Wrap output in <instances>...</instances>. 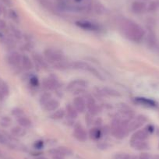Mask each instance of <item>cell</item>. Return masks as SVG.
I'll use <instances>...</instances> for the list:
<instances>
[{
	"label": "cell",
	"instance_id": "obj_4",
	"mask_svg": "<svg viewBox=\"0 0 159 159\" xmlns=\"http://www.w3.org/2000/svg\"><path fill=\"white\" fill-rule=\"evenodd\" d=\"M45 57L48 62L57 65L63 61L64 55L62 52L58 49L48 48L45 51Z\"/></svg>",
	"mask_w": 159,
	"mask_h": 159
},
{
	"label": "cell",
	"instance_id": "obj_25",
	"mask_svg": "<svg viewBox=\"0 0 159 159\" xmlns=\"http://www.w3.org/2000/svg\"><path fill=\"white\" fill-rule=\"evenodd\" d=\"M52 98V94H50L49 92L44 93V94H42V95H41V97H40V104L42 105H45V104H46L48 101L51 100Z\"/></svg>",
	"mask_w": 159,
	"mask_h": 159
},
{
	"label": "cell",
	"instance_id": "obj_31",
	"mask_svg": "<svg viewBox=\"0 0 159 159\" xmlns=\"http://www.w3.org/2000/svg\"><path fill=\"white\" fill-rule=\"evenodd\" d=\"M10 143H11L9 141L8 138H7L5 135H3V134H0V144L10 146Z\"/></svg>",
	"mask_w": 159,
	"mask_h": 159
},
{
	"label": "cell",
	"instance_id": "obj_8",
	"mask_svg": "<svg viewBox=\"0 0 159 159\" xmlns=\"http://www.w3.org/2000/svg\"><path fill=\"white\" fill-rule=\"evenodd\" d=\"M76 26L80 28L84 29L85 30H90V31H96L98 30V26L95 24L94 23L91 22L88 20H79L76 22Z\"/></svg>",
	"mask_w": 159,
	"mask_h": 159
},
{
	"label": "cell",
	"instance_id": "obj_45",
	"mask_svg": "<svg viewBox=\"0 0 159 159\" xmlns=\"http://www.w3.org/2000/svg\"><path fill=\"white\" fill-rule=\"evenodd\" d=\"M151 159H159V155H156L154 157H151Z\"/></svg>",
	"mask_w": 159,
	"mask_h": 159
},
{
	"label": "cell",
	"instance_id": "obj_9",
	"mask_svg": "<svg viewBox=\"0 0 159 159\" xmlns=\"http://www.w3.org/2000/svg\"><path fill=\"white\" fill-rule=\"evenodd\" d=\"M22 61V56L18 52H12L7 57V62L13 66H19Z\"/></svg>",
	"mask_w": 159,
	"mask_h": 159
},
{
	"label": "cell",
	"instance_id": "obj_41",
	"mask_svg": "<svg viewBox=\"0 0 159 159\" xmlns=\"http://www.w3.org/2000/svg\"><path fill=\"white\" fill-rule=\"evenodd\" d=\"M6 37L4 35V34L2 33V31H0V42H4L6 41Z\"/></svg>",
	"mask_w": 159,
	"mask_h": 159
},
{
	"label": "cell",
	"instance_id": "obj_27",
	"mask_svg": "<svg viewBox=\"0 0 159 159\" xmlns=\"http://www.w3.org/2000/svg\"><path fill=\"white\" fill-rule=\"evenodd\" d=\"M34 59L35 61H36L37 62H38V64H39L40 66L42 67H47V61L45 60L44 59V58L42 57V56H40L39 54H35L34 56Z\"/></svg>",
	"mask_w": 159,
	"mask_h": 159
},
{
	"label": "cell",
	"instance_id": "obj_21",
	"mask_svg": "<svg viewBox=\"0 0 159 159\" xmlns=\"http://www.w3.org/2000/svg\"><path fill=\"white\" fill-rule=\"evenodd\" d=\"M102 135V132L99 128L94 127L91 128L89 131V136L90 138L93 139V140H98Z\"/></svg>",
	"mask_w": 159,
	"mask_h": 159
},
{
	"label": "cell",
	"instance_id": "obj_28",
	"mask_svg": "<svg viewBox=\"0 0 159 159\" xmlns=\"http://www.w3.org/2000/svg\"><path fill=\"white\" fill-rule=\"evenodd\" d=\"M57 150L62 156L71 155L73 154L72 150H70L69 148H66V147H59V148H57Z\"/></svg>",
	"mask_w": 159,
	"mask_h": 159
},
{
	"label": "cell",
	"instance_id": "obj_18",
	"mask_svg": "<svg viewBox=\"0 0 159 159\" xmlns=\"http://www.w3.org/2000/svg\"><path fill=\"white\" fill-rule=\"evenodd\" d=\"M44 87L47 90H55L58 87V81L54 78H48L44 81Z\"/></svg>",
	"mask_w": 159,
	"mask_h": 159
},
{
	"label": "cell",
	"instance_id": "obj_22",
	"mask_svg": "<svg viewBox=\"0 0 159 159\" xmlns=\"http://www.w3.org/2000/svg\"><path fill=\"white\" fill-rule=\"evenodd\" d=\"M102 93L104 94H106L108 96H111V97H120L121 94L116 90L113 89V88H102Z\"/></svg>",
	"mask_w": 159,
	"mask_h": 159
},
{
	"label": "cell",
	"instance_id": "obj_19",
	"mask_svg": "<svg viewBox=\"0 0 159 159\" xmlns=\"http://www.w3.org/2000/svg\"><path fill=\"white\" fill-rule=\"evenodd\" d=\"M17 123H19V126H22L24 128H29L32 126L31 120L29 118L24 116L17 118Z\"/></svg>",
	"mask_w": 159,
	"mask_h": 159
},
{
	"label": "cell",
	"instance_id": "obj_33",
	"mask_svg": "<svg viewBox=\"0 0 159 159\" xmlns=\"http://www.w3.org/2000/svg\"><path fill=\"white\" fill-rule=\"evenodd\" d=\"M133 156L128 154H118L115 156L114 159H132Z\"/></svg>",
	"mask_w": 159,
	"mask_h": 159
},
{
	"label": "cell",
	"instance_id": "obj_17",
	"mask_svg": "<svg viewBox=\"0 0 159 159\" xmlns=\"http://www.w3.org/2000/svg\"><path fill=\"white\" fill-rule=\"evenodd\" d=\"M21 65L23 68L25 70H30L34 68V64L30 57L26 55H24L22 56V61H21Z\"/></svg>",
	"mask_w": 159,
	"mask_h": 159
},
{
	"label": "cell",
	"instance_id": "obj_26",
	"mask_svg": "<svg viewBox=\"0 0 159 159\" xmlns=\"http://www.w3.org/2000/svg\"><path fill=\"white\" fill-rule=\"evenodd\" d=\"M9 87L5 82L0 81V94L2 96H7L9 94Z\"/></svg>",
	"mask_w": 159,
	"mask_h": 159
},
{
	"label": "cell",
	"instance_id": "obj_36",
	"mask_svg": "<svg viewBox=\"0 0 159 159\" xmlns=\"http://www.w3.org/2000/svg\"><path fill=\"white\" fill-rule=\"evenodd\" d=\"M10 17H11L12 19L13 20L17 21L18 15H17V13H16V12L14 11V10H10Z\"/></svg>",
	"mask_w": 159,
	"mask_h": 159
},
{
	"label": "cell",
	"instance_id": "obj_38",
	"mask_svg": "<svg viewBox=\"0 0 159 159\" xmlns=\"http://www.w3.org/2000/svg\"><path fill=\"white\" fill-rule=\"evenodd\" d=\"M12 31H13V34L15 35L16 38H21V33L20 30H18V29H16L15 27H13V28H12Z\"/></svg>",
	"mask_w": 159,
	"mask_h": 159
},
{
	"label": "cell",
	"instance_id": "obj_13",
	"mask_svg": "<svg viewBox=\"0 0 159 159\" xmlns=\"http://www.w3.org/2000/svg\"><path fill=\"white\" fill-rule=\"evenodd\" d=\"M44 109L47 111H56L58 109V108L59 107V101H57L56 99H52L48 101L45 105H43Z\"/></svg>",
	"mask_w": 159,
	"mask_h": 159
},
{
	"label": "cell",
	"instance_id": "obj_40",
	"mask_svg": "<svg viewBox=\"0 0 159 159\" xmlns=\"http://www.w3.org/2000/svg\"><path fill=\"white\" fill-rule=\"evenodd\" d=\"M145 129H146V131L148 133V134H151V133H153L154 131V127L153 125L150 124V125H148L146 128H145Z\"/></svg>",
	"mask_w": 159,
	"mask_h": 159
},
{
	"label": "cell",
	"instance_id": "obj_3",
	"mask_svg": "<svg viewBox=\"0 0 159 159\" xmlns=\"http://www.w3.org/2000/svg\"><path fill=\"white\" fill-rule=\"evenodd\" d=\"M70 67L72 69H74V70H84V71H88L89 73H91V74L94 75L95 77L98 78L101 80H105V78L104 76L96 70L95 68H94L93 66H91V65H89L88 63L85 62H80V61H76V62H73V63L70 64Z\"/></svg>",
	"mask_w": 159,
	"mask_h": 159
},
{
	"label": "cell",
	"instance_id": "obj_35",
	"mask_svg": "<svg viewBox=\"0 0 159 159\" xmlns=\"http://www.w3.org/2000/svg\"><path fill=\"white\" fill-rule=\"evenodd\" d=\"M34 148L37 150H41L44 148V141L42 140H37L34 143Z\"/></svg>",
	"mask_w": 159,
	"mask_h": 159
},
{
	"label": "cell",
	"instance_id": "obj_1",
	"mask_svg": "<svg viewBox=\"0 0 159 159\" xmlns=\"http://www.w3.org/2000/svg\"><path fill=\"white\" fill-rule=\"evenodd\" d=\"M119 29L127 39L134 42H140L145 36L143 27L131 20H122L119 22Z\"/></svg>",
	"mask_w": 159,
	"mask_h": 159
},
{
	"label": "cell",
	"instance_id": "obj_47",
	"mask_svg": "<svg viewBox=\"0 0 159 159\" xmlns=\"http://www.w3.org/2000/svg\"><path fill=\"white\" fill-rule=\"evenodd\" d=\"M2 152H1V151H0V157H2Z\"/></svg>",
	"mask_w": 159,
	"mask_h": 159
},
{
	"label": "cell",
	"instance_id": "obj_42",
	"mask_svg": "<svg viewBox=\"0 0 159 159\" xmlns=\"http://www.w3.org/2000/svg\"><path fill=\"white\" fill-rule=\"evenodd\" d=\"M3 3H5L6 5L8 6V7H11L13 2H12V0H2Z\"/></svg>",
	"mask_w": 159,
	"mask_h": 159
},
{
	"label": "cell",
	"instance_id": "obj_23",
	"mask_svg": "<svg viewBox=\"0 0 159 159\" xmlns=\"http://www.w3.org/2000/svg\"><path fill=\"white\" fill-rule=\"evenodd\" d=\"M65 110L61 108V109L56 110V111H54V112L50 116V118L52 119H55V120H60V119H63V118L65 117Z\"/></svg>",
	"mask_w": 159,
	"mask_h": 159
},
{
	"label": "cell",
	"instance_id": "obj_39",
	"mask_svg": "<svg viewBox=\"0 0 159 159\" xmlns=\"http://www.w3.org/2000/svg\"><path fill=\"white\" fill-rule=\"evenodd\" d=\"M7 28V23L2 19H0V31H2Z\"/></svg>",
	"mask_w": 159,
	"mask_h": 159
},
{
	"label": "cell",
	"instance_id": "obj_46",
	"mask_svg": "<svg viewBox=\"0 0 159 159\" xmlns=\"http://www.w3.org/2000/svg\"><path fill=\"white\" fill-rule=\"evenodd\" d=\"M75 1H76V2H81L82 0H75Z\"/></svg>",
	"mask_w": 159,
	"mask_h": 159
},
{
	"label": "cell",
	"instance_id": "obj_10",
	"mask_svg": "<svg viewBox=\"0 0 159 159\" xmlns=\"http://www.w3.org/2000/svg\"><path fill=\"white\" fill-rule=\"evenodd\" d=\"M73 105L78 112H84L86 110L87 103L81 97H76L73 99Z\"/></svg>",
	"mask_w": 159,
	"mask_h": 159
},
{
	"label": "cell",
	"instance_id": "obj_24",
	"mask_svg": "<svg viewBox=\"0 0 159 159\" xmlns=\"http://www.w3.org/2000/svg\"><path fill=\"white\" fill-rule=\"evenodd\" d=\"M66 111L67 114H68L69 117L71 119H76L78 116V111H76V108L73 107V105H68L66 106Z\"/></svg>",
	"mask_w": 159,
	"mask_h": 159
},
{
	"label": "cell",
	"instance_id": "obj_12",
	"mask_svg": "<svg viewBox=\"0 0 159 159\" xmlns=\"http://www.w3.org/2000/svg\"><path fill=\"white\" fill-rule=\"evenodd\" d=\"M134 102H135L136 103L139 104V105H143V106H147V107H154L156 105V103L154 101H153L152 99L147 98H143V97L135 98Z\"/></svg>",
	"mask_w": 159,
	"mask_h": 159
},
{
	"label": "cell",
	"instance_id": "obj_5",
	"mask_svg": "<svg viewBox=\"0 0 159 159\" xmlns=\"http://www.w3.org/2000/svg\"><path fill=\"white\" fill-rule=\"evenodd\" d=\"M147 121H148V119L146 118V116H143V115H140V116H137L134 120H133L132 122L128 123V131L129 132V131L137 130L139 128L141 127Z\"/></svg>",
	"mask_w": 159,
	"mask_h": 159
},
{
	"label": "cell",
	"instance_id": "obj_14",
	"mask_svg": "<svg viewBox=\"0 0 159 159\" xmlns=\"http://www.w3.org/2000/svg\"><path fill=\"white\" fill-rule=\"evenodd\" d=\"M130 145L138 151H144V150L148 149V144L145 140H130Z\"/></svg>",
	"mask_w": 159,
	"mask_h": 159
},
{
	"label": "cell",
	"instance_id": "obj_20",
	"mask_svg": "<svg viewBox=\"0 0 159 159\" xmlns=\"http://www.w3.org/2000/svg\"><path fill=\"white\" fill-rule=\"evenodd\" d=\"M11 134L15 137H24L26 134V129L22 126H16L12 128Z\"/></svg>",
	"mask_w": 159,
	"mask_h": 159
},
{
	"label": "cell",
	"instance_id": "obj_32",
	"mask_svg": "<svg viewBox=\"0 0 159 159\" xmlns=\"http://www.w3.org/2000/svg\"><path fill=\"white\" fill-rule=\"evenodd\" d=\"M12 114H13V116H16V118H19L20 117V116H24V111H23L22 109H20V108H14V109H13Z\"/></svg>",
	"mask_w": 159,
	"mask_h": 159
},
{
	"label": "cell",
	"instance_id": "obj_43",
	"mask_svg": "<svg viewBox=\"0 0 159 159\" xmlns=\"http://www.w3.org/2000/svg\"><path fill=\"white\" fill-rule=\"evenodd\" d=\"M35 159H47L46 157H44V156H38V157H36Z\"/></svg>",
	"mask_w": 159,
	"mask_h": 159
},
{
	"label": "cell",
	"instance_id": "obj_6",
	"mask_svg": "<svg viewBox=\"0 0 159 159\" xmlns=\"http://www.w3.org/2000/svg\"><path fill=\"white\" fill-rule=\"evenodd\" d=\"M73 136L77 140L80 142H84L88 138V134L84 128L81 125L77 124L75 126L74 130H73Z\"/></svg>",
	"mask_w": 159,
	"mask_h": 159
},
{
	"label": "cell",
	"instance_id": "obj_37",
	"mask_svg": "<svg viewBox=\"0 0 159 159\" xmlns=\"http://www.w3.org/2000/svg\"><path fill=\"white\" fill-rule=\"evenodd\" d=\"M151 157H151V156L148 153L143 152V153H142L141 154H140L138 159H151Z\"/></svg>",
	"mask_w": 159,
	"mask_h": 159
},
{
	"label": "cell",
	"instance_id": "obj_7",
	"mask_svg": "<svg viewBox=\"0 0 159 159\" xmlns=\"http://www.w3.org/2000/svg\"><path fill=\"white\" fill-rule=\"evenodd\" d=\"M87 84L88 83L84 80H75L69 84L67 86V90L70 91H79V90H82L83 88H86Z\"/></svg>",
	"mask_w": 159,
	"mask_h": 159
},
{
	"label": "cell",
	"instance_id": "obj_30",
	"mask_svg": "<svg viewBox=\"0 0 159 159\" xmlns=\"http://www.w3.org/2000/svg\"><path fill=\"white\" fill-rule=\"evenodd\" d=\"M30 80H29V82H30V84L31 85V86L33 87H38L39 86V80H38V78L36 76H32L31 77H30Z\"/></svg>",
	"mask_w": 159,
	"mask_h": 159
},
{
	"label": "cell",
	"instance_id": "obj_29",
	"mask_svg": "<svg viewBox=\"0 0 159 159\" xmlns=\"http://www.w3.org/2000/svg\"><path fill=\"white\" fill-rule=\"evenodd\" d=\"M11 124V119L8 116H3L0 120V125L4 128H7Z\"/></svg>",
	"mask_w": 159,
	"mask_h": 159
},
{
	"label": "cell",
	"instance_id": "obj_11",
	"mask_svg": "<svg viewBox=\"0 0 159 159\" xmlns=\"http://www.w3.org/2000/svg\"><path fill=\"white\" fill-rule=\"evenodd\" d=\"M87 108H88V111H89L90 114L91 116H95L98 112V107L96 105L95 101L94 100L91 96H89L87 99Z\"/></svg>",
	"mask_w": 159,
	"mask_h": 159
},
{
	"label": "cell",
	"instance_id": "obj_2",
	"mask_svg": "<svg viewBox=\"0 0 159 159\" xmlns=\"http://www.w3.org/2000/svg\"><path fill=\"white\" fill-rule=\"evenodd\" d=\"M128 121H122L119 119H115L111 123V132L113 137L122 140V139L125 138L127 137L128 131L127 126H128Z\"/></svg>",
	"mask_w": 159,
	"mask_h": 159
},
{
	"label": "cell",
	"instance_id": "obj_44",
	"mask_svg": "<svg viewBox=\"0 0 159 159\" xmlns=\"http://www.w3.org/2000/svg\"><path fill=\"white\" fill-rule=\"evenodd\" d=\"M2 13H3V10H2V6L0 5V16L2 14Z\"/></svg>",
	"mask_w": 159,
	"mask_h": 159
},
{
	"label": "cell",
	"instance_id": "obj_15",
	"mask_svg": "<svg viewBox=\"0 0 159 159\" xmlns=\"http://www.w3.org/2000/svg\"><path fill=\"white\" fill-rule=\"evenodd\" d=\"M148 134L146 131V129H140L137 130V132L134 133V135L132 136L130 140H145L148 137Z\"/></svg>",
	"mask_w": 159,
	"mask_h": 159
},
{
	"label": "cell",
	"instance_id": "obj_16",
	"mask_svg": "<svg viewBox=\"0 0 159 159\" xmlns=\"http://www.w3.org/2000/svg\"><path fill=\"white\" fill-rule=\"evenodd\" d=\"M146 10V6L143 2H134L132 5V10L134 13L140 14L143 13Z\"/></svg>",
	"mask_w": 159,
	"mask_h": 159
},
{
	"label": "cell",
	"instance_id": "obj_34",
	"mask_svg": "<svg viewBox=\"0 0 159 159\" xmlns=\"http://www.w3.org/2000/svg\"><path fill=\"white\" fill-rule=\"evenodd\" d=\"M148 44H149L150 46H154L155 45V42H156V40H155V37L153 34H150L148 37Z\"/></svg>",
	"mask_w": 159,
	"mask_h": 159
}]
</instances>
